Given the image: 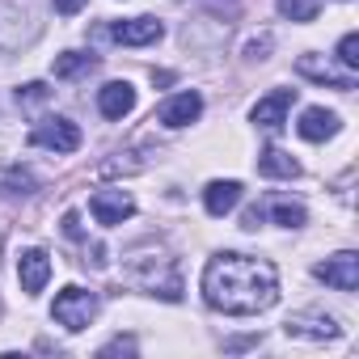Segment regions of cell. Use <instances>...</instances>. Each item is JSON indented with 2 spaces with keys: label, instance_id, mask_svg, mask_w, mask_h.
Instances as JSON below:
<instances>
[{
  "label": "cell",
  "instance_id": "5",
  "mask_svg": "<svg viewBox=\"0 0 359 359\" xmlns=\"http://www.w3.org/2000/svg\"><path fill=\"white\" fill-rule=\"evenodd\" d=\"M89 212H93V220H97V224L114 229V224L131 220V212H135V199H131L127 191H118V187H106V191H93V199H89Z\"/></svg>",
  "mask_w": 359,
  "mask_h": 359
},
{
  "label": "cell",
  "instance_id": "2",
  "mask_svg": "<svg viewBox=\"0 0 359 359\" xmlns=\"http://www.w3.org/2000/svg\"><path fill=\"white\" fill-rule=\"evenodd\" d=\"M127 283L140 292H152L161 300H182V275H177V262L169 254H131L123 266Z\"/></svg>",
  "mask_w": 359,
  "mask_h": 359
},
{
  "label": "cell",
  "instance_id": "16",
  "mask_svg": "<svg viewBox=\"0 0 359 359\" xmlns=\"http://www.w3.org/2000/svg\"><path fill=\"white\" fill-rule=\"evenodd\" d=\"M258 173H266V177H300V161L287 156L283 148H262L258 152Z\"/></svg>",
  "mask_w": 359,
  "mask_h": 359
},
{
  "label": "cell",
  "instance_id": "1",
  "mask_svg": "<svg viewBox=\"0 0 359 359\" xmlns=\"http://www.w3.org/2000/svg\"><path fill=\"white\" fill-rule=\"evenodd\" d=\"M203 300L229 317H254L279 300V275L254 254H216L203 266Z\"/></svg>",
  "mask_w": 359,
  "mask_h": 359
},
{
  "label": "cell",
  "instance_id": "15",
  "mask_svg": "<svg viewBox=\"0 0 359 359\" xmlns=\"http://www.w3.org/2000/svg\"><path fill=\"white\" fill-rule=\"evenodd\" d=\"M296 72H300V76H309V81H317V85H334V89H342V93H351V89H355V81H351V76H338V72H334L330 64H321L317 55H300V60H296Z\"/></svg>",
  "mask_w": 359,
  "mask_h": 359
},
{
  "label": "cell",
  "instance_id": "21",
  "mask_svg": "<svg viewBox=\"0 0 359 359\" xmlns=\"http://www.w3.org/2000/svg\"><path fill=\"white\" fill-rule=\"evenodd\" d=\"M0 191H5V195H30V191H34V177H30V173H13V177H5V182H0Z\"/></svg>",
  "mask_w": 359,
  "mask_h": 359
},
{
  "label": "cell",
  "instance_id": "8",
  "mask_svg": "<svg viewBox=\"0 0 359 359\" xmlns=\"http://www.w3.org/2000/svg\"><path fill=\"white\" fill-rule=\"evenodd\" d=\"M203 114V97L195 93V89H187V93H177V97H169L161 110H156V118L169 127V131H177V127H191L195 118Z\"/></svg>",
  "mask_w": 359,
  "mask_h": 359
},
{
  "label": "cell",
  "instance_id": "3",
  "mask_svg": "<svg viewBox=\"0 0 359 359\" xmlns=\"http://www.w3.org/2000/svg\"><path fill=\"white\" fill-rule=\"evenodd\" d=\"M51 317L64 325V330H85L93 317H97V296L85 292V287H64L51 304Z\"/></svg>",
  "mask_w": 359,
  "mask_h": 359
},
{
  "label": "cell",
  "instance_id": "19",
  "mask_svg": "<svg viewBox=\"0 0 359 359\" xmlns=\"http://www.w3.org/2000/svg\"><path fill=\"white\" fill-rule=\"evenodd\" d=\"M279 13L287 22H313L317 18V0H279Z\"/></svg>",
  "mask_w": 359,
  "mask_h": 359
},
{
  "label": "cell",
  "instance_id": "10",
  "mask_svg": "<svg viewBox=\"0 0 359 359\" xmlns=\"http://www.w3.org/2000/svg\"><path fill=\"white\" fill-rule=\"evenodd\" d=\"M18 279H22V292H26V296H39V292L47 287V279H51V258H47V250H26V254L18 258Z\"/></svg>",
  "mask_w": 359,
  "mask_h": 359
},
{
  "label": "cell",
  "instance_id": "18",
  "mask_svg": "<svg viewBox=\"0 0 359 359\" xmlns=\"http://www.w3.org/2000/svg\"><path fill=\"white\" fill-rule=\"evenodd\" d=\"M271 216H275V224H283V229H300V224L309 220L304 203H292V199H271Z\"/></svg>",
  "mask_w": 359,
  "mask_h": 359
},
{
  "label": "cell",
  "instance_id": "22",
  "mask_svg": "<svg viewBox=\"0 0 359 359\" xmlns=\"http://www.w3.org/2000/svg\"><path fill=\"white\" fill-rule=\"evenodd\" d=\"M43 97H47V85H39V81L26 85V89H18V102H43Z\"/></svg>",
  "mask_w": 359,
  "mask_h": 359
},
{
  "label": "cell",
  "instance_id": "13",
  "mask_svg": "<svg viewBox=\"0 0 359 359\" xmlns=\"http://www.w3.org/2000/svg\"><path fill=\"white\" fill-rule=\"evenodd\" d=\"M338 127H342V123H338V114H334V110H325V106H309V110L300 114V123H296V131H300L304 140H313V144H317V140L338 135Z\"/></svg>",
  "mask_w": 359,
  "mask_h": 359
},
{
  "label": "cell",
  "instance_id": "6",
  "mask_svg": "<svg viewBox=\"0 0 359 359\" xmlns=\"http://www.w3.org/2000/svg\"><path fill=\"white\" fill-rule=\"evenodd\" d=\"M283 334L287 338H300V342H325V338H338L342 325L330 313H292L283 321Z\"/></svg>",
  "mask_w": 359,
  "mask_h": 359
},
{
  "label": "cell",
  "instance_id": "23",
  "mask_svg": "<svg viewBox=\"0 0 359 359\" xmlns=\"http://www.w3.org/2000/svg\"><path fill=\"white\" fill-rule=\"evenodd\" d=\"M64 237H72V241H81V237H85V229H81V216H76V212H68V216H64Z\"/></svg>",
  "mask_w": 359,
  "mask_h": 359
},
{
  "label": "cell",
  "instance_id": "25",
  "mask_svg": "<svg viewBox=\"0 0 359 359\" xmlns=\"http://www.w3.org/2000/svg\"><path fill=\"white\" fill-rule=\"evenodd\" d=\"M266 51H271V39H254V43L245 47V55H250V60H266Z\"/></svg>",
  "mask_w": 359,
  "mask_h": 359
},
{
  "label": "cell",
  "instance_id": "26",
  "mask_svg": "<svg viewBox=\"0 0 359 359\" xmlns=\"http://www.w3.org/2000/svg\"><path fill=\"white\" fill-rule=\"evenodd\" d=\"M258 224H262V208H250V212H245V220H241V229H250V233H254Z\"/></svg>",
  "mask_w": 359,
  "mask_h": 359
},
{
  "label": "cell",
  "instance_id": "20",
  "mask_svg": "<svg viewBox=\"0 0 359 359\" xmlns=\"http://www.w3.org/2000/svg\"><path fill=\"white\" fill-rule=\"evenodd\" d=\"M338 60H342L346 72L359 68V34H342V43H338Z\"/></svg>",
  "mask_w": 359,
  "mask_h": 359
},
{
  "label": "cell",
  "instance_id": "14",
  "mask_svg": "<svg viewBox=\"0 0 359 359\" xmlns=\"http://www.w3.org/2000/svg\"><path fill=\"white\" fill-rule=\"evenodd\" d=\"M241 203V182H208V191H203V208H208V216H229L233 208Z\"/></svg>",
  "mask_w": 359,
  "mask_h": 359
},
{
  "label": "cell",
  "instance_id": "12",
  "mask_svg": "<svg viewBox=\"0 0 359 359\" xmlns=\"http://www.w3.org/2000/svg\"><path fill=\"white\" fill-rule=\"evenodd\" d=\"M97 110H102L106 118H123V114H131V110H135V89H131L127 81H110V85H102V89H97Z\"/></svg>",
  "mask_w": 359,
  "mask_h": 359
},
{
  "label": "cell",
  "instance_id": "9",
  "mask_svg": "<svg viewBox=\"0 0 359 359\" xmlns=\"http://www.w3.org/2000/svg\"><path fill=\"white\" fill-rule=\"evenodd\" d=\"M292 102H296V89H275V93H266V97H258V106L250 110V118H254L258 127H266V131H275V127H283V118H287V110H292Z\"/></svg>",
  "mask_w": 359,
  "mask_h": 359
},
{
  "label": "cell",
  "instance_id": "4",
  "mask_svg": "<svg viewBox=\"0 0 359 359\" xmlns=\"http://www.w3.org/2000/svg\"><path fill=\"white\" fill-rule=\"evenodd\" d=\"M30 144H39V148H51V152H76L81 148V127L72 123V118H43L39 127H34V135H30Z\"/></svg>",
  "mask_w": 359,
  "mask_h": 359
},
{
  "label": "cell",
  "instance_id": "24",
  "mask_svg": "<svg viewBox=\"0 0 359 359\" xmlns=\"http://www.w3.org/2000/svg\"><path fill=\"white\" fill-rule=\"evenodd\" d=\"M89 5V0H55V13H64V18H72V13H81Z\"/></svg>",
  "mask_w": 359,
  "mask_h": 359
},
{
  "label": "cell",
  "instance_id": "17",
  "mask_svg": "<svg viewBox=\"0 0 359 359\" xmlns=\"http://www.w3.org/2000/svg\"><path fill=\"white\" fill-rule=\"evenodd\" d=\"M93 68H97V60L85 55V51H64V55L55 60V76H64V81H72V76H81V72H93Z\"/></svg>",
  "mask_w": 359,
  "mask_h": 359
},
{
  "label": "cell",
  "instance_id": "11",
  "mask_svg": "<svg viewBox=\"0 0 359 359\" xmlns=\"http://www.w3.org/2000/svg\"><path fill=\"white\" fill-rule=\"evenodd\" d=\"M161 34H165V26H161L156 18H127V22H118V26L110 30V39L123 43V47H148V43H156Z\"/></svg>",
  "mask_w": 359,
  "mask_h": 359
},
{
  "label": "cell",
  "instance_id": "7",
  "mask_svg": "<svg viewBox=\"0 0 359 359\" xmlns=\"http://www.w3.org/2000/svg\"><path fill=\"white\" fill-rule=\"evenodd\" d=\"M317 279L330 283L334 292H355V287H359V254H355V250H342V254L325 258V262L317 266Z\"/></svg>",
  "mask_w": 359,
  "mask_h": 359
}]
</instances>
